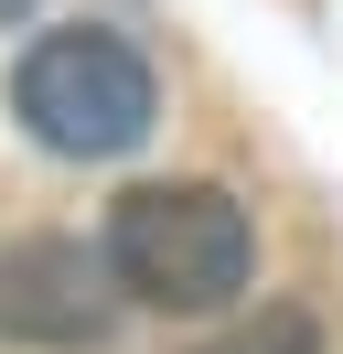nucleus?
Here are the masks:
<instances>
[{
  "instance_id": "39448f33",
  "label": "nucleus",
  "mask_w": 343,
  "mask_h": 354,
  "mask_svg": "<svg viewBox=\"0 0 343 354\" xmlns=\"http://www.w3.org/2000/svg\"><path fill=\"white\" fill-rule=\"evenodd\" d=\"M11 11H33V0H0V22H11Z\"/></svg>"
},
{
  "instance_id": "20e7f679",
  "label": "nucleus",
  "mask_w": 343,
  "mask_h": 354,
  "mask_svg": "<svg viewBox=\"0 0 343 354\" xmlns=\"http://www.w3.org/2000/svg\"><path fill=\"white\" fill-rule=\"evenodd\" d=\"M214 354H322V311H300V301H268L247 333H225Z\"/></svg>"
},
{
  "instance_id": "f03ea898",
  "label": "nucleus",
  "mask_w": 343,
  "mask_h": 354,
  "mask_svg": "<svg viewBox=\"0 0 343 354\" xmlns=\"http://www.w3.org/2000/svg\"><path fill=\"white\" fill-rule=\"evenodd\" d=\"M11 118L54 161H118V151H140L150 118H161V75H150V54L129 44V32L54 22V32H33L21 65H11Z\"/></svg>"
},
{
  "instance_id": "f257e3e1",
  "label": "nucleus",
  "mask_w": 343,
  "mask_h": 354,
  "mask_svg": "<svg viewBox=\"0 0 343 354\" xmlns=\"http://www.w3.org/2000/svg\"><path fill=\"white\" fill-rule=\"evenodd\" d=\"M107 279L150 311H225L257 279V225L225 183H129L107 204Z\"/></svg>"
},
{
  "instance_id": "7ed1b4c3",
  "label": "nucleus",
  "mask_w": 343,
  "mask_h": 354,
  "mask_svg": "<svg viewBox=\"0 0 343 354\" xmlns=\"http://www.w3.org/2000/svg\"><path fill=\"white\" fill-rule=\"evenodd\" d=\"M107 311H118L107 247H75V236H21V247H0V344L75 354V344L107 333Z\"/></svg>"
}]
</instances>
